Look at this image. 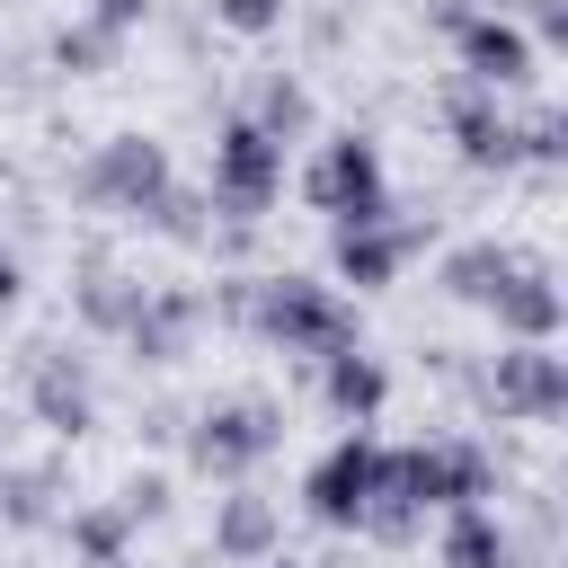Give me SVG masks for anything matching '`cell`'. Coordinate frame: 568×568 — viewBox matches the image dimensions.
<instances>
[{
	"label": "cell",
	"mask_w": 568,
	"mask_h": 568,
	"mask_svg": "<svg viewBox=\"0 0 568 568\" xmlns=\"http://www.w3.org/2000/svg\"><path fill=\"white\" fill-rule=\"evenodd\" d=\"M240 320L257 337H275L284 355H337V346H355V311L328 284H311V275H248Z\"/></svg>",
	"instance_id": "cell-1"
},
{
	"label": "cell",
	"mask_w": 568,
	"mask_h": 568,
	"mask_svg": "<svg viewBox=\"0 0 568 568\" xmlns=\"http://www.w3.org/2000/svg\"><path fill=\"white\" fill-rule=\"evenodd\" d=\"M284 444V408H266V399H213L195 426H186V462L204 470V479H248L266 453Z\"/></svg>",
	"instance_id": "cell-2"
},
{
	"label": "cell",
	"mask_w": 568,
	"mask_h": 568,
	"mask_svg": "<svg viewBox=\"0 0 568 568\" xmlns=\"http://www.w3.org/2000/svg\"><path fill=\"white\" fill-rule=\"evenodd\" d=\"M302 195H311L328 222H382V213H390L382 151H373L364 133H328V142L311 151V178H302Z\"/></svg>",
	"instance_id": "cell-3"
},
{
	"label": "cell",
	"mask_w": 568,
	"mask_h": 568,
	"mask_svg": "<svg viewBox=\"0 0 568 568\" xmlns=\"http://www.w3.org/2000/svg\"><path fill=\"white\" fill-rule=\"evenodd\" d=\"M275 186H284V142H266L248 115H231L222 124V142H213V213H231V222H257L266 204H275Z\"/></svg>",
	"instance_id": "cell-4"
},
{
	"label": "cell",
	"mask_w": 568,
	"mask_h": 568,
	"mask_svg": "<svg viewBox=\"0 0 568 568\" xmlns=\"http://www.w3.org/2000/svg\"><path fill=\"white\" fill-rule=\"evenodd\" d=\"M373 488H382V444H373V435H337V444L311 462V479H302V506H311L328 532H364V515H373Z\"/></svg>",
	"instance_id": "cell-5"
},
{
	"label": "cell",
	"mask_w": 568,
	"mask_h": 568,
	"mask_svg": "<svg viewBox=\"0 0 568 568\" xmlns=\"http://www.w3.org/2000/svg\"><path fill=\"white\" fill-rule=\"evenodd\" d=\"M169 186H178V178H169V151H160L151 133H106V142L89 151V169H80V195H89V204H115V213H151Z\"/></svg>",
	"instance_id": "cell-6"
},
{
	"label": "cell",
	"mask_w": 568,
	"mask_h": 568,
	"mask_svg": "<svg viewBox=\"0 0 568 568\" xmlns=\"http://www.w3.org/2000/svg\"><path fill=\"white\" fill-rule=\"evenodd\" d=\"M479 399H488L497 417H515V426H550V417L568 408V364H559L550 346H506V355L479 373Z\"/></svg>",
	"instance_id": "cell-7"
},
{
	"label": "cell",
	"mask_w": 568,
	"mask_h": 568,
	"mask_svg": "<svg viewBox=\"0 0 568 568\" xmlns=\"http://www.w3.org/2000/svg\"><path fill=\"white\" fill-rule=\"evenodd\" d=\"M453 53H462V80L470 89H515V80H532V36L506 18V9H470L462 27H453Z\"/></svg>",
	"instance_id": "cell-8"
},
{
	"label": "cell",
	"mask_w": 568,
	"mask_h": 568,
	"mask_svg": "<svg viewBox=\"0 0 568 568\" xmlns=\"http://www.w3.org/2000/svg\"><path fill=\"white\" fill-rule=\"evenodd\" d=\"M488 320H497V337H506V346H550V337L568 328V293H559V275H550V266H532V257H524V266L506 275V293L488 302Z\"/></svg>",
	"instance_id": "cell-9"
},
{
	"label": "cell",
	"mask_w": 568,
	"mask_h": 568,
	"mask_svg": "<svg viewBox=\"0 0 568 568\" xmlns=\"http://www.w3.org/2000/svg\"><path fill=\"white\" fill-rule=\"evenodd\" d=\"M426 240V222H399V213H382V222H337V275L346 284H390L399 266H408V248Z\"/></svg>",
	"instance_id": "cell-10"
},
{
	"label": "cell",
	"mask_w": 568,
	"mask_h": 568,
	"mask_svg": "<svg viewBox=\"0 0 568 568\" xmlns=\"http://www.w3.org/2000/svg\"><path fill=\"white\" fill-rule=\"evenodd\" d=\"M27 408H36L53 435H89V426H98L89 364H80V355H62V346H44V355H36V373H27Z\"/></svg>",
	"instance_id": "cell-11"
},
{
	"label": "cell",
	"mask_w": 568,
	"mask_h": 568,
	"mask_svg": "<svg viewBox=\"0 0 568 568\" xmlns=\"http://www.w3.org/2000/svg\"><path fill=\"white\" fill-rule=\"evenodd\" d=\"M275 541H284V506L275 497H257V488L213 497V559L257 568V559H275Z\"/></svg>",
	"instance_id": "cell-12"
},
{
	"label": "cell",
	"mask_w": 568,
	"mask_h": 568,
	"mask_svg": "<svg viewBox=\"0 0 568 568\" xmlns=\"http://www.w3.org/2000/svg\"><path fill=\"white\" fill-rule=\"evenodd\" d=\"M444 133H453V151L470 160V169H515V115L488 98V89H453V106H444Z\"/></svg>",
	"instance_id": "cell-13"
},
{
	"label": "cell",
	"mask_w": 568,
	"mask_h": 568,
	"mask_svg": "<svg viewBox=\"0 0 568 568\" xmlns=\"http://www.w3.org/2000/svg\"><path fill=\"white\" fill-rule=\"evenodd\" d=\"M444 568H515V532L497 524V506H444Z\"/></svg>",
	"instance_id": "cell-14"
},
{
	"label": "cell",
	"mask_w": 568,
	"mask_h": 568,
	"mask_svg": "<svg viewBox=\"0 0 568 568\" xmlns=\"http://www.w3.org/2000/svg\"><path fill=\"white\" fill-rule=\"evenodd\" d=\"M195 320H204V302H195V293H160V284H151V302L133 311L124 346H133L142 364H178V355H186V328H195Z\"/></svg>",
	"instance_id": "cell-15"
},
{
	"label": "cell",
	"mask_w": 568,
	"mask_h": 568,
	"mask_svg": "<svg viewBox=\"0 0 568 568\" xmlns=\"http://www.w3.org/2000/svg\"><path fill=\"white\" fill-rule=\"evenodd\" d=\"M320 390H328V408H337V417L373 426V417H382V399H390V373H382L364 346H337V355H320Z\"/></svg>",
	"instance_id": "cell-16"
},
{
	"label": "cell",
	"mask_w": 568,
	"mask_h": 568,
	"mask_svg": "<svg viewBox=\"0 0 568 568\" xmlns=\"http://www.w3.org/2000/svg\"><path fill=\"white\" fill-rule=\"evenodd\" d=\"M515 266H524V257H515L506 240H462V248H444V293L488 311V302L506 293V275H515Z\"/></svg>",
	"instance_id": "cell-17"
},
{
	"label": "cell",
	"mask_w": 568,
	"mask_h": 568,
	"mask_svg": "<svg viewBox=\"0 0 568 568\" xmlns=\"http://www.w3.org/2000/svg\"><path fill=\"white\" fill-rule=\"evenodd\" d=\"M124 541H133L124 506H71V559L80 568H124Z\"/></svg>",
	"instance_id": "cell-18"
},
{
	"label": "cell",
	"mask_w": 568,
	"mask_h": 568,
	"mask_svg": "<svg viewBox=\"0 0 568 568\" xmlns=\"http://www.w3.org/2000/svg\"><path fill=\"white\" fill-rule=\"evenodd\" d=\"M142 302H151V284H133V275H115V266H98V275L80 284V320H89V328H106V337H124Z\"/></svg>",
	"instance_id": "cell-19"
},
{
	"label": "cell",
	"mask_w": 568,
	"mask_h": 568,
	"mask_svg": "<svg viewBox=\"0 0 568 568\" xmlns=\"http://www.w3.org/2000/svg\"><path fill=\"white\" fill-rule=\"evenodd\" d=\"M248 124H257L266 142H293V133H311V89H302V80H266Z\"/></svg>",
	"instance_id": "cell-20"
},
{
	"label": "cell",
	"mask_w": 568,
	"mask_h": 568,
	"mask_svg": "<svg viewBox=\"0 0 568 568\" xmlns=\"http://www.w3.org/2000/svg\"><path fill=\"white\" fill-rule=\"evenodd\" d=\"M115 44H124V36H106L98 18H71V27L53 36V62H62V71H80V80H98V71L115 62Z\"/></svg>",
	"instance_id": "cell-21"
},
{
	"label": "cell",
	"mask_w": 568,
	"mask_h": 568,
	"mask_svg": "<svg viewBox=\"0 0 568 568\" xmlns=\"http://www.w3.org/2000/svg\"><path fill=\"white\" fill-rule=\"evenodd\" d=\"M53 488H62L53 470H0V515L9 524H44L53 515Z\"/></svg>",
	"instance_id": "cell-22"
},
{
	"label": "cell",
	"mask_w": 568,
	"mask_h": 568,
	"mask_svg": "<svg viewBox=\"0 0 568 568\" xmlns=\"http://www.w3.org/2000/svg\"><path fill=\"white\" fill-rule=\"evenodd\" d=\"M284 9H293V0H213V18H222L231 36H275Z\"/></svg>",
	"instance_id": "cell-23"
},
{
	"label": "cell",
	"mask_w": 568,
	"mask_h": 568,
	"mask_svg": "<svg viewBox=\"0 0 568 568\" xmlns=\"http://www.w3.org/2000/svg\"><path fill=\"white\" fill-rule=\"evenodd\" d=\"M115 506H124V515L142 524V515H160V506H169V479H160V470H142V479H133V488H124Z\"/></svg>",
	"instance_id": "cell-24"
},
{
	"label": "cell",
	"mask_w": 568,
	"mask_h": 568,
	"mask_svg": "<svg viewBox=\"0 0 568 568\" xmlns=\"http://www.w3.org/2000/svg\"><path fill=\"white\" fill-rule=\"evenodd\" d=\"M89 18H98V27H106V36H133V27H142V18H151V0H98V9H89Z\"/></svg>",
	"instance_id": "cell-25"
},
{
	"label": "cell",
	"mask_w": 568,
	"mask_h": 568,
	"mask_svg": "<svg viewBox=\"0 0 568 568\" xmlns=\"http://www.w3.org/2000/svg\"><path fill=\"white\" fill-rule=\"evenodd\" d=\"M18 293H27V266L0 248V311H18Z\"/></svg>",
	"instance_id": "cell-26"
},
{
	"label": "cell",
	"mask_w": 568,
	"mask_h": 568,
	"mask_svg": "<svg viewBox=\"0 0 568 568\" xmlns=\"http://www.w3.org/2000/svg\"><path fill=\"white\" fill-rule=\"evenodd\" d=\"M568 36V0H541V44H559Z\"/></svg>",
	"instance_id": "cell-27"
}]
</instances>
